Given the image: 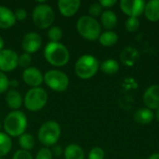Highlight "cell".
I'll use <instances>...</instances> for the list:
<instances>
[{
    "instance_id": "obj_35",
    "label": "cell",
    "mask_w": 159,
    "mask_h": 159,
    "mask_svg": "<svg viewBox=\"0 0 159 159\" xmlns=\"http://www.w3.org/2000/svg\"><path fill=\"white\" fill-rule=\"evenodd\" d=\"M99 3L102 7H111L116 3V0H101Z\"/></svg>"
},
{
    "instance_id": "obj_28",
    "label": "cell",
    "mask_w": 159,
    "mask_h": 159,
    "mask_svg": "<svg viewBox=\"0 0 159 159\" xmlns=\"http://www.w3.org/2000/svg\"><path fill=\"white\" fill-rule=\"evenodd\" d=\"M140 27V21L138 20V18H132L129 17L127 21H126V28L129 32L133 33L136 32Z\"/></svg>"
},
{
    "instance_id": "obj_9",
    "label": "cell",
    "mask_w": 159,
    "mask_h": 159,
    "mask_svg": "<svg viewBox=\"0 0 159 159\" xmlns=\"http://www.w3.org/2000/svg\"><path fill=\"white\" fill-rule=\"evenodd\" d=\"M145 2L143 0H121L119 5L121 10L129 17L138 18L144 12Z\"/></svg>"
},
{
    "instance_id": "obj_34",
    "label": "cell",
    "mask_w": 159,
    "mask_h": 159,
    "mask_svg": "<svg viewBox=\"0 0 159 159\" xmlns=\"http://www.w3.org/2000/svg\"><path fill=\"white\" fill-rule=\"evenodd\" d=\"M14 15H15V19L16 20H23L27 17V11L24 8H22V7L17 8L16 11L14 12Z\"/></svg>"
},
{
    "instance_id": "obj_10",
    "label": "cell",
    "mask_w": 159,
    "mask_h": 159,
    "mask_svg": "<svg viewBox=\"0 0 159 159\" xmlns=\"http://www.w3.org/2000/svg\"><path fill=\"white\" fill-rule=\"evenodd\" d=\"M19 56L16 51L7 48L0 51V71L10 72L18 66Z\"/></svg>"
},
{
    "instance_id": "obj_42",
    "label": "cell",
    "mask_w": 159,
    "mask_h": 159,
    "mask_svg": "<svg viewBox=\"0 0 159 159\" xmlns=\"http://www.w3.org/2000/svg\"><path fill=\"white\" fill-rule=\"evenodd\" d=\"M0 159H3V158H0Z\"/></svg>"
},
{
    "instance_id": "obj_21",
    "label": "cell",
    "mask_w": 159,
    "mask_h": 159,
    "mask_svg": "<svg viewBox=\"0 0 159 159\" xmlns=\"http://www.w3.org/2000/svg\"><path fill=\"white\" fill-rule=\"evenodd\" d=\"M120 58L125 65L131 66L135 63V61L139 58V53L133 48H127L126 49H124V51H122Z\"/></svg>"
},
{
    "instance_id": "obj_18",
    "label": "cell",
    "mask_w": 159,
    "mask_h": 159,
    "mask_svg": "<svg viewBox=\"0 0 159 159\" xmlns=\"http://www.w3.org/2000/svg\"><path fill=\"white\" fill-rule=\"evenodd\" d=\"M101 22L105 29L112 30L117 24V17L112 10H105L101 15Z\"/></svg>"
},
{
    "instance_id": "obj_17",
    "label": "cell",
    "mask_w": 159,
    "mask_h": 159,
    "mask_svg": "<svg viewBox=\"0 0 159 159\" xmlns=\"http://www.w3.org/2000/svg\"><path fill=\"white\" fill-rule=\"evenodd\" d=\"M145 17L150 21L159 20V0H151L145 4Z\"/></svg>"
},
{
    "instance_id": "obj_38",
    "label": "cell",
    "mask_w": 159,
    "mask_h": 159,
    "mask_svg": "<svg viewBox=\"0 0 159 159\" xmlns=\"http://www.w3.org/2000/svg\"><path fill=\"white\" fill-rule=\"evenodd\" d=\"M148 159H159V154L158 153L153 154L152 156H150V157Z\"/></svg>"
},
{
    "instance_id": "obj_23",
    "label": "cell",
    "mask_w": 159,
    "mask_h": 159,
    "mask_svg": "<svg viewBox=\"0 0 159 159\" xmlns=\"http://www.w3.org/2000/svg\"><path fill=\"white\" fill-rule=\"evenodd\" d=\"M19 144L20 148H22V150L29 152L34 147L35 144L34 137L30 133H23L19 137Z\"/></svg>"
},
{
    "instance_id": "obj_14",
    "label": "cell",
    "mask_w": 159,
    "mask_h": 159,
    "mask_svg": "<svg viewBox=\"0 0 159 159\" xmlns=\"http://www.w3.org/2000/svg\"><path fill=\"white\" fill-rule=\"evenodd\" d=\"M81 2L79 0H59L58 8L64 17L74 16L79 9Z\"/></svg>"
},
{
    "instance_id": "obj_19",
    "label": "cell",
    "mask_w": 159,
    "mask_h": 159,
    "mask_svg": "<svg viewBox=\"0 0 159 159\" xmlns=\"http://www.w3.org/2000/svg\"><path fill=\"white\" fill-rule=\"evenodd\" d=\"M154 113L148 108H141L137 110L134 114V119L140 124H149L154 119Z\"/></svg>"
},
{
    "instance_id": "obj_7",
    "label": "cell",
    "mask_w": 159,
    "mask_h": 159,
    "mask_svg": "<svg viewBox=\"0 0 159 159\" xmlns=\"http://www.w3.org/2000/svg\"><path fill=\"white\" fill-rule=\"evenodd\" d=\"M32 18L36 27L46 29L51 26L54 21L55 15L50 6L47 4H39L34 8Z\"/></svg>"
},
{
    "instance_id": "obj_16",
    "label": "cell",
    "mask_w": 159,
    "mask_h": 159,
    "mask_svg": "<svg viewBox=\"0 0 159 159\" xmlns=\"http://www.w3.org/2000/svg\"><path fill=\"white\" fill-rule=\"evenodd\" d=\"M6 102L10 109L16 111L22 104V97L16 89H9L6 95Z\"/></svg>"
},
{
    "instance_id": "obj_25",
    "label": "cell",
    "mask_w": 159,
    "mask_h": 159,
    "mask_svg": "<svg viewBox=\"0 0 159 159\" xmlns=\"http://www.w3.org/2000/svg\"><path fill=\"white\" fill-rule=\"evenodd\" d=\"M101 70L106 75H115L119 70V64L116 60L108 59L101 64Z\"/></svg>"
},
{
    "instance_id": "obj_12",
    "label": "cell",
    "mask_w": 159,
    "mask_h": 159,
    "mask_svg": "<svg viewBox=\"0 0 159 159\" xmlns=\"http://www.w3.org/2000/svg\"><path fill=\"white\" fill-rule=\"evenodd\" d=\"M22 79L24 83L32 88H38L44 81V75L35 67H29L22 73Z\"/></svg>"
},
{
    "instance_id": "obj_26",
    "label": "cell",
    "mask_w": 159,
    "mask_h": 159,
    "mask_svg": "<svg viewBox=\"0 0 159 159\" xmlns=\"http://www.w3.org/2000/svg\"><path fill=\"white\" fill-rule=\"evenodd\" d=\"M62 30L61 28L58 26L50 27L48 32V36L50 40V42H59L62 37Z\"/></svg>"
},
{
    "instance_id": "obj_11",
    "label": "cell",
    "mask_w": 159,
    "mask_h": 159,
    "mask_svg": "<svg viewBox=\"0 0 159 159\" xmlns=\"http://www.w3.org/2000/svg\"><path fill=\"white\" fill-rule=\"evenodd\" d=\"M42 45V38L39 34L35 32L28 33L24 35L22 42H21V48L25 51V53L32 54L35 53Z\"/></svg>"
},
{
    "instance_id": "obj_5",
    "label": "cell",
    "mask_w": 159,
    "mask_h": 159,
    "mask_svg": "<svg viewBox=\"0 0 159 159\" xmlns=\"http://www.w3.org/2000/svg\"><path fill=\"white\" fill-rule=\"evenodd\" d=\"M61 137V127L56 121H47L39 129L38 139L45 146L54 145Z\"/></svg>"
},
{
    "instance_id": "obj_40",
    "label": "cell",
    "mask_w": 159,
    "mask_h": 159,
    "mask_svg": "<svg viewBox=\"0 0 159 159\" xmlns=\"http://www.w3.org/2000/svg\"><path fill=\"white\" fill-rule=\"evenodd\" d=\"M156 117H157V121L159 122V109H157V113H156Z\"/></svg>"
},
{
    "instance_id": "obj_22",
    "label": "cell",
    "mask_w": 159,
    "mask_h": 159,
    "mask_svg": "<svg viewBox=\"0 0 159 159\" xmlns=\"http://www.w3.org/2000/svg\"><path fill=\"white\" fill-rule=\"evenodd\" d=\"M117 40H118V35L116 33L113 31H106L101 34L99 37V41L101 45L104 47H112L117 42Z\"/></svg>"
},
{
    "instance_id": "obj_27",
    "label": "cell",
    "mask_w": 159,
    "mask_h": 159,
    "mask_svg": "<svg viewBox=\"0 0 159 159\" xmlns=\"http://www.w3.org/2000/svg\"><path fill=\"white\" fill-rule=\"evenodd\" d=\"M31 61H32V57L30 54L28 53H22L21 55L19 56V61H18V65H20L21 68H23L24 70L29 68L31 65Z\"/></svg>"
},
{
    "instance_id": "obj_13",
    "label": "cell",
    "mask_w": 159,
    "mask_h": 159,
    "mask_svg": "<svg viewBox=\"0 0 159 159\" xmlns=\"http://www.w3.org/2000/svg\"><path fill=\"white\" fill-rule=\"evenodd\" d=\"M143 102L150 110L159 109V85H153L145 90Z\"/></svg>"
},
{
    "instance_id": "obj_39",
    "label": "cell",
    "mask_w": 159,
    "mask_h": 159,
    "mask_svg": "<svg viewBox=\"0 0 159 159\" xmlns=\"http://www.w3.org/2000/svg\"><path fill=\"white\" fill-rule=\"evenodd\" d=\"M4 45H5V42H4V39L0 36V51L3 49L4 48Z\"/></svg>"
},
{
    "instance_id": "obj_6",
    "label": "cell",
    "mask_w": 159,
    "mask_h": 159,
    "mask_svg": "<svg viewBox=\"0 0 159 159\" xmlns=\"http://www.w3.org/2000/svg\"><path fill=\"white\" fill-rule=\"evenodd\" d=\"M48 102V93L40 87L32 88L24 97V105L27 110L36 112L43 109Z\"/></svg>"
},
{
    "instance_id": "obj_2",
    "label": "cell",
    "mask_w": 159,
    "mask_h": 159,
    "mask_svg": "<svg viewBox=\"0 0 159 159\" xmlns=\"http://www.w3.org/2000/svg\"><path fill=\"white\" fill-rule=\"evenodd\" d=\"M27 127V117L21 111H12L5 117L4 129L6 134L11 137H20Z\"/></svg>"
},
{
    "instance_id": "obj_1",
    "label": "cell",
    "mask_w": 159,
    "mask_h": 159,
    "mask_svg": "<svg viewBox=\"0 0 159 159\" xmlns=\"http://www.w3.org/2000/svg\"><path fill=\"white\" fill-rule=\"evenodd\" d=\"M45 59L53 66H64L70 59L69 50L60 42H49L44 49Z\"/></svg>"
},
{
    "instance_id": "obj_37",
    "label": "cell",
    "mask_w": 159,
    "mask_h": 159,
    "mask_svg": "<svg viewBox=\"0 0 159 159\" xmlns=\"http://www.w3.org/2000/svg\"><path fill=\"white\" fill-rule=\"evenodd\" d=\"M18 85H19V83H18V81L17 80H11V81H9V86H11V87H18Z\"/></svg>"
},
{
    "instance_id": "obj_15",
    "label": "cell",
    "mask_w": 159,
    "mask_h": 159,
    "mask_svg": "<svg viewBox=\"0 0 159 159\" xmlns=\"http://www.w3.org/2000/svg\"><path fill=\"white\" fill-rule=\"evenodd\" d=\"M16 23L14 12L5 6H0V28L8 29Z\"/></svg>"
},
{
    "instance_id": "obj_30",
    "label": "cell",
    "mask_w": 159,
    "mask_h": 159,
    "mask_svg": "<svg viewBox=\"0 0 159 159\" xmlns=\"http://www.w3.org/2000/svg\"><path fill=\"white\" fill-rule=\"evenodd\" d=\"M102 7L100 5V3L91 4L89 7V12L90 14V17L94 18V17L102 15Z\"/></svg>"
},
{
    "instance_id": "obj_8",
    "label": "cell",
    "mask_w": 159,
    "mask_h": 159,
    "mask_svg": "<svg viewBox=\"0 0 159 159\" xmlns=\"http://www.w3.org/2000/svg\"><path fill=\"white\" fill-rule=\"evenodd\" d=\"M46 85L54 91L62 92L69 86V78L67 75L59 70H49L44 75Z\"/></svg>"
},
{
    "instance_id": "obj_41",
    "label": "cell",
    "mask_w": 159,
    "mask_h": 159,
    "mask_svg": "<svg viewBox=\"0 0 159 159\" xmlns=\"http://www.w3.org/2000/svg\"><path fill=\"white\" fill-rule=\"evenodd\" d=\"M0 129H1V124H0Z\"/></svg>"
},
{
    "instance_id": "obj_4",
    "label": "cell",
    "mask_w": 159,
    "mask_h": 159,
    "mask_svg": "<svg viewBox=\"0 0 159 159\" xmlns=\"http://www.w3.org/2000/svg\"><path fill=\"white\" fill-rule=\"evenodd\" d=\"M99 69V61L92 55H83L81 56L75 66V74L78 77L82 79L91 78L96 75Z\"/></svg>"
},
{
    "instance_id": "obj_36",
    "label": "cell",
    "mask_w": 159,
    "mask_h": 159,
    "mask_svg": "<svg viewBox=\"0 0 159 159\" xmlns=\"http://www.w3.org/2000/svg\"><path fill=\"white\" fill-rule=\"evenodd\" d=\"M52 155H55V156H60L61 153H62V149H61V146H55L53 149H52Z\"/></svg>"
},
{
    "instance_id": "obj_24",
    "label": "cell",
    "mask_w": 159,
    "mask_h": 159,
    "mask_svg": "<svg viewBox=\"0 0 159 159\" xmlns=\"http://www.w3.org/2000/svg\"><path fill=\"white\" fill-rule=\"evenodd\" d=\"M12 147V142L10 137L0 131V158L9 153Z\"/></svg>"
},
{
    "instance_id": "obj_20",
    "label": "cell",
    "mask_w": 159,
    "mask_h": 159,
    "mask_svg": "<svg viewBox=\"0 0 159 159\" xmlns=\"http://www.w3.org/2000/svg\"><path fill=\"white\" fill-rule=\"evenodd\" d=\"M65 159H84L85 154L83 149L77 144H69L63 152Z\"/></svg>"
},
{
    "instance_id": "obj_29",
    "label": "cell",
    "mask_w": 159,
    "mask_h": 159,
    "mask_svg": "<svg viewBox=\"0 0 159 159\" xmlns=\"http://www.w3.org/2000/svg\"><path fill=\"white\" fill-rule=\"evenodd\" d=\"M89 159H103L104 152L101 147H94L89 153Z\"/></svg>"
},
{
    "instance_id": "obj_31",
    "label": "cell",
    "mask_w": 159,
    "mask_h": 159,
    "mask_svg": "<svg viewBox=\"0 0 159 159\" xmlns=\"http://www.w3.org/2000/svg\"><path fill=\"white\" fill-rule=\"evenodd\" d=\"M8 87H9V79L3 72L0 71V94L6 92Z\"/></svg>"
},
{
    "instance_id": "obj_32",
    "label": "cell",
    "mask_w": 159,
    "mask_h": 159,
    "mask_svg": "<svg viewBox=\"0 0 159 159\" xmlns=\"http://www.w3.org/2000/svg\"><path fill=\"white\" fill-rule=\"evenodd\" d=\"M35 159H52V152L48 148H41L36 153Z\"/></svg>"
},
{
    "instance_id": "obj_33",
    "label": "cell",
    "mask_w": 159,
    "mask_h": 159,
    "mask_svg": "<svg viewBox=\"0 0 159 159\" xmlns=\"http://www.w3.org/2000/svg\"><path fill=\"white\" fill-rule=\"evenodd\" d=\"M12 159H34L32 155L30 154V152L28 151H24V150H18L17 152H15V154L13 155Z\"/></svg>"
},
{
    "instance_id": "obj_3",
    "label": "cell",
    "mask_w": 159,
    "mask_h": 159,
    "mask_svg": "<svg viewBox=\"0 0 159 159\" xmlns=\"http://www.w3.org/2000/svg\"><path fill=\"white\" fill-rule=\"evenodd\" d=\"M79 34L87 40L94 41L101 35V25L98 20L90 16H82L76 22Z\"/></svg>"
}]
</instances>
